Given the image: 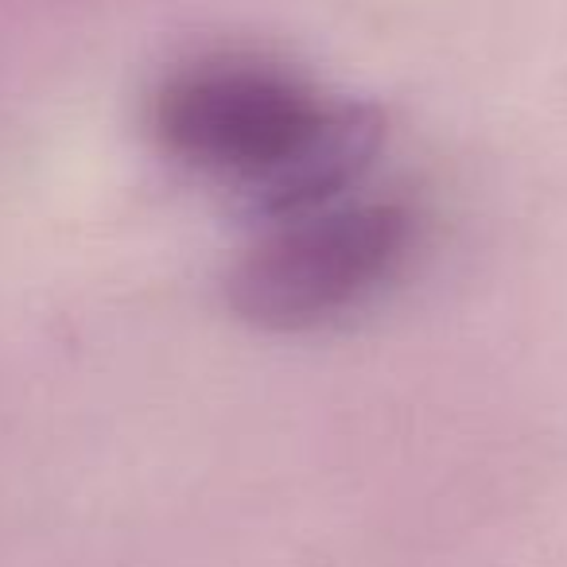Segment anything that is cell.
<instances>
[{
  "instance_id": "obj_1",
  "label": "cell",
  "mask_w": 567,
  "mask_h": 567,
  "mask_svg": "<svg viewBox=\"0 0 567 567\" xmlns=\"http://www.w3.org/2000/svg\"><path fill=\"white\" fill-rule=\"evenodd\" d=\"M148 128L172 164L272 226L339 203L385 141L373 105L237 51L172 66L152 90Z\"/></svg>"
},
{
  "instance_id": "obj_2",
  "label": "cell",
  "mask_w": 567,
  "mask_h": 567,
  "mask_svg": "<svg viewBox=\"0 0 567 567\" xmlns=\"http://www.w3.org/2000/svg\"><path fill=\"white\" fill-rule=\"evenodd\" d=\"M416 218L396 198L331 203L276 221L226 276V300L260 331H316L354 311L396 276Z\"/></svg>"
}]
</instances>
